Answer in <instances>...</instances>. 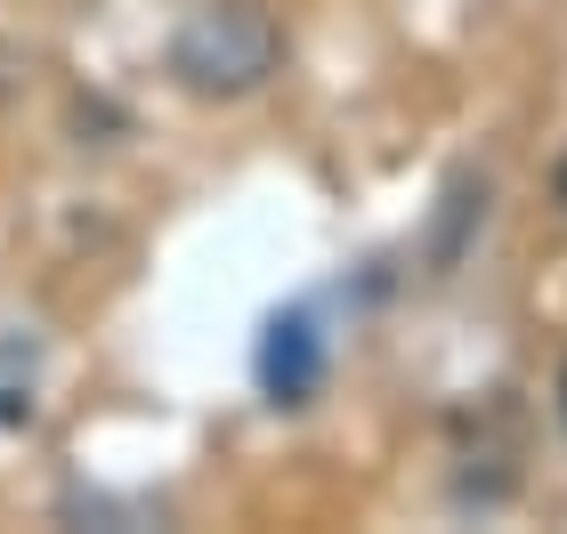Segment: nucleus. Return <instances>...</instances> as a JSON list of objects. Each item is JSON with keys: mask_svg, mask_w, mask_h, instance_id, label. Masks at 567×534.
I'll use <instances>...</instances> for the list:
<instances>
[{"mask_svg": "<svg viewBox=\"0 0 567 534\" xmlns=\"http://www.w3.org/2000/svg\"><path fill=\"white\" fill-rule=\"evenodd\" d=\"M171 82L203 97V106H227V97H251L284 65V24L260 0H195L171 33Z\"/></svg>", "mask_w": 567, "mask_h": 534, "instance_id": "f257e3e1", "label": "nucleus"}, {"mask_svg": "<svg viewBox=\"0 0 567 534\" xmlns=\"http://www.w3.org/2000/svg\"><path fill=\"white\" fill-rule=\"evenodd\" d=\"M324 365H332V348H324L317 308H276V316L260 324L251 380H260V397H268V405H308V397L324 389Z\"/></svg>", "mask_w": 567, "mask_h": 534, "instance_id": "f03ea898", "label": "nucleus"}, {"mask_svg": "<svg viewBox=\"0 0 567 534\" xmlns=\"http://www.w3.org/2000/svg\"><path fill=\"white\" fill-rule=\"evenodd\" d=\"M551 195H559V211H567V155H559V170H551Z\"/></svg>", "mask_w": 567, "mask_h": 534, "instance_id": "7ed1b4c3", "label": "nucleus"}, {"mask_svg": "<svg viewBox=\"0 0 567 534\" xmlns=\"http://www.w3.org/2000/svg\"><path fill=\"white\" fill-rule=\"evenodd\" d=\"M559 429H567V365H559Z\"/></svg>", "mask_w": 567, "mask_h": 534, "instance_id": "20e7f679", "label": "nucleus"}]
</instances>
